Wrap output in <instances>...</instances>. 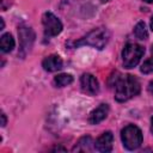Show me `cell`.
Listing matches in <instances>:
<instances>
[{"instance_id":"6da1fadb","label":"cell","mask_w":153,"mask_h":153,"mask_svg":"<svg viewBox=\"0 0 153 153\" xmlns=\"http://www.w3.org/2000/svg\"><path fill=\"white\" fill-rule=\"evenodd\" d=\"M109 86L114 88L115 99L117 102H127L130 98L140 93L139 80L130 74L122 75L120 72H115L109 78Z\"/></svg>"},{"instance_id":"7a4b0ae2","label":"cell","mask_w":153,"mask_h":153,"mask_svg":"<svg viewBox=\"0 0 153 153\" xmlns=\"http://www.w3.org/2000/svg\"><path fill=\"white\" fill-rule=\"evenodd\" d=\"M109 41V32L105 27H97L90 31L85 37L75 41L73 43L74 47L79 45H91L96 49H103Z\"/></svg>"},{"instance_id":"3957f363","label":"cell","mask_w":153,"mask_h":153,"mask_svg":"<svg viewBox=\"0 0 153 153\" xmlns=\"http://www.w3.org/2000/svg\"><path fill=\"white\" fill-rule=\"evenodd\" d=\"M121 139H122L123 146L127 149L134 151L141 146L143 136H142V131L139 127H136L134 124H128L122 129Z\"/></svg>"},{"instance_id":"277c9868","label":"cell","mask_w":153,"mask_h":153,"mask_svg":"<svg viewBox=\"0 0 153 153\" xmlns=\"http://www.w3.org/2000/svg\"><path fill=\"white\" fill-rule=\"evenodd\" d=\"M145 54V48L140 44L128 43L122 50V60L124 68H134L141 60L142 55Z\"/></svg>"},{"instance_id":"5b68a950","label":"cell","mask_w":153,"mask_h":153,"mask_svg":"<svg viewBox=\"0 0 153 153\" xmlns=\"http://www.w3.org/2000/svg\"><path fill=\"white\" fill-rule=\"evenodd\" d=\"M42 24L44 27V35L47 37L57 36L62 31L61 20L55 14H53L51 12H45L42 16Z\"/></svg>"},{"instance_id":"8992f818","label":"cell","mask_w":153,"mask_h":153,"mask_svg":"<svg viewBox=\"0 0 153 153\" xmlns=\"http://www.w3.org/2000/svg\"><path fill=\"white\" fill-rule=\"evenodd\" d=\"M18 36H19V43H20V49H19L20 55L25 56L32 48V44L35 42V32L30 26L20 25L18 30Z\"/></svg>"},{"instance_id":"52a82bcc","label":"cell","mask_w":153,"mask_h":153,"mask_svg":"<svg viewBox=\"0 0 153 153\" xmlns=\"http://www.w3.org/2000/svg\"><path fill=\"white\" fill-rule=\"evenodd\" d=\"M80 85H81V90L91 96H94L98 93L99 91V84L98 80L96 79V76H93L90 73H85L81 75L80 78Z\"/></svg>"},{"instance_id":"ba28073f","label":"cell","mask_w":153,"mask_h":153,"mask_svg":"<svg viewBox=\"0 0 153 153\" xmlns=\"http://www.w3.org/2000/svg\"><path fill=\"white\" fill-rule=\"evenodd\" d=\"M112 143H114V135L111 131H104L94 142V148L99 152L108 153L112 151Z\"/></svg>"},{"instance_id":"9c48e42d","label":"cell","mask_w":153,"mask_h":153,"mask_svg":"<svg viewBox=\"0 0 153 153\" xmlns=\"http://www.w3.org/2000/svg\"><path fill=\"white\" fill-rule=\"evenodd\" d=\"M109 114V105L108 104H100L99 106H97L88 116V123L90 124H98L99 122H102L103 120L106 118Z\"/></svg>"},{"instance_id":"30bf717a","label":"cell","mask_w":153,"mask_h":153,"mask_svg":"<svg viewBox=\"0 0 153 153\" xmlns=\"http://www.w3.org/2000/svg\"><path fill=\"white\" fill-rule=\"evenodd\" d=\"M62 66H63V62L59 55H49V56L44 57V60L42 61V67L47 72L60 71L62 68Z\"/></svg>"},{"instance_id":"8fae6325","label":"cell","mask_w":153,"mask_h":153,"mask_svg":"<svg viewBox=\"0 0 153 153\" xmlns=\"http://www.w3.org/2000/svg\"><path fill=\"white\" fill-rule=\"evenodd\" d=\"M93 140L91 136H82L76 145L73 147V152H91L93 151Z\"/></svg>"},{"instance_id":"7c38bea8","label":"cell","mask_w":153,"mask_h":153,"mask_svg":"<svg viewBox=\"0 0 153 153\" xmlns=\"http://www.w3.org/2000/svg\"><path fill=\"white\" fill-rule=\"evenodd\" d=\"M14 38L11 33H4L0 38V48L2 53H10L14 48Z\"/></svg>"},{"instance_id":"4fadbf2b","label":"cell","mask_w":153,"mask_h":153,"mask_svg":"<svg viewBox=\"0 0 153 153\" xmlns=\"http://www.w3.org/2000/svg\"><path fill=\"white\" fill-rule=\"evenodd\" d=\"M73 82V76L71 74L67 73H62V74H57L54 78V84L56 87H65L68 86Z\"/></svg>"},{"instance_id":"5bb4252c","label":"cell","mask_w":153,"mask_h":153,"mask_svg":"<svg viewBox=\"0 0 153 153\" xmlns=\"http://www.w3.org/2000/svg\"><path fill=\"white\" fill-rule=\"evenodd\" d=\"M134 33L136 36V38L143 41V39H147L148 37V32H147V29H146V24L143 22H139L135 27H134Z\"/></svg>"},{"instance_id":"9a60e30c","label":"cell","mask_w":153,"mask_h":153,"mask_svg":"<svg viewBox=\"0 0 153 153\" xmlns=\"http://www.w3.org/2000/svg\"><path fill=\"white\" fill-rule=\"evenodd\" d=\"M141 72L143 74H149L153 73V60H147L143 62V65L141 66Z\"/></svg>"},{"instance_id":"2e32d148","label":"cell","mask_w":153,"mask_h":153,"mask_svg":"<svg viewBox=\"0 0 153 153\" xmlns=\"http://www.w3.org/2000/svg\"><path fill=\"white\" fill-rule=\"evenodd\" d=\"M1 120H2V121H1V126L5 127V126H6V115H5V114H1Z\"/></svg>"},{"instance_id":"e0dca14e","label":"cell","mask_w":153,"mask_h":153,"mask_svg":"<svg viewBox=\"0 0 153 153\" xmlns=\"http://www.w3.org/2000/svg\"><path fill=\"white\" fill-rule=\"evenodd\" d=\"M148 91H149V93L153 96V81L149 82V85H148Z\"/></svg>"},{"instance_id":"ac0fdd59","label":"cell","mask_w":153,"mask_h":153,"mask_svg":"<svg viewBox=\"0 0 153 153\" xmlns=\"http://www.w3.org/2000/svg\"><path fill=\"white\" fill-rule=\"evenodd\" d=\"M53 151H66L63 147H55V148H53Z\"/></svg>"},{"instance_id":"d6986e66","label":"cell","mask_w":153,"mask_h":153,"mask_svg":"<svg viewBox=\"0 0 153 153\" xmlns=\"http://www.w3.org/2000/svg\"><path fill=\"white\" fill-rule=\"evenodd\" d=\"M151 131H152V134H153V116H152V118H151Z\"/></svg>"},{"instance_id":"ffe728a7","label":"cell","mask_w":153,"mask_h":153,"mask_svg":"<svg viewBox=\"0 0 153 153\" xmlns=\"http://www.w3.org/2000/svg\"><path fill=\"white\" fill-rule=\"evenodd\" d=\"M151 30L153 31V16H152V18H151Z\"/></svg>"},{"instance_id":"44dd1931","label":"cell","mask_w":153,"mask_h":153,"mask_svg":"<svg viewBox=\"0 0 153 153\" xmlns=\"http://www.w3.org/2000/svg\"><path fill=\"white\" fill-rule=\"evenodd\" d=\"M4 26H5V23H4V19L1 18V29H0V30H2V29H4Z\"/></svg>"},{"instance_id":"7402d4cb","label":"cell","mask_w":153,"mask_h":153,"mask_svg":"<svg viewBox=\"0 0 153 153\" xmlns=\"http://www.w3.org/2000/svg\"><path fill=\"white\" fill-rule=\"evenodd\" d=\"M145 2H153V0H143Z\"/></svg>"},{"instance_id":"603a6c76","label":"cell","mask_w":153,"mask_h":153,"mask_svg":"<svg viewBox=\"0 0 153 153\" xmlns=\"http://www.w3.org/2000/svg\"><path fill=\"white\" fill-rule=\"evenodd\" d=\"M102 2H108V1H110V0H100Z\"/></svg>"},{"instance_id":"cb8c5ba5","label":"cell","mask_w":153,"mask_h":153,"mask_svg":"<svg viewBox=\"0 0 153 153\" xmlns=\"http://www.w3.org/2000/svg\"><path fill=\"white\" fill-rule=\"evenodd\" d=\"M152 54H153V45H152Z\"/></svg>"}]
</instances>
